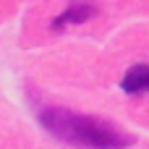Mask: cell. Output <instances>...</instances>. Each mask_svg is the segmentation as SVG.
I'll return each instance as SVG.
<instances>
[{
    "label": "cell",
    "mask_w": 149,
    "mask_h": 149,
    "mask_svg": "<svg viewBox=\"0 0 149 149\" xmlns=\"http://www.w3.org/2000/svg\"><path fill=\"white\" fill-rule=\"evenodd\" d=\"M37 118L50 136L76 149H126L136 141L128 131L118 128L113 120L71 113L68 107H58V105L42 107Z\"/></svg>",
    "instance_id": "obj_1"
},
{
    "label": "cell",
    "mask_w": 149,
    "mask_h": 149,
    "mask_svg": "<svg viewBox=\"0 0 149 149\" xmlns=\"http://www.w3.org/2000/svg\"><path fill=\"white\" fill-rule=\"evenodd\" d=\"M94 16H97V5L92 0H71V5L52 21V31H63L65 26H73V24H86Z\"/></svg>",
    "instance_id": "obj_2"
},
{
    "label": "cell",
    "mask_w": 149,
    "mask_h": 149,
    "mask_svg": "<svg viewBox=\"0 0 149 149\" xmlns=\"http://www.w3.org/2000/svg\"><path fill=\"white\" fill-rule=\"evenodd\" d=\"M126 94H147L149 92V63H136L126 71L120 81Z\"/></svg>",
    "instance_id": "obj_3"
}]
</instances>
